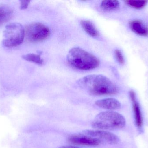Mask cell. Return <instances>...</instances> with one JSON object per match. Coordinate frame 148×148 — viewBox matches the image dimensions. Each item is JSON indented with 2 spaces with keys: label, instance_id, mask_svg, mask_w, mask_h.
I'll use <instances>...</instances> for the list:
<instances>
[{
  "label": "cell",
  "instance_id": "1",
  "mask_svg": "<svg viewBox=\"0 0 148 148\" xmlns=\"http://www.w3.org/2000/svg\"><path fill=\"white\" fill-rule=\"evenodd\" d=\"M80 87L95 96L115 94L118 89L116 86L108 77L102 75H89L78 80Z\"/></svg>",
  "mask_w": 148,
  "mask_h": 148
},
{
  "label": "cell",
  "instance_id": "2",
  "mask_svg": "<svg viewBox=\"0 0 148 148\" xmlns=\"http://www.w3.org/2000/svg\"><path fill=\"white\" fill-rule=\"evenodd\" d=\"M67 59L71 66L81 70L94 69L97 67L100 63L97 57L79 47L71 49Z\"/></svg>",
  "mask_w": 148,
  "mask_h": 148
},
{
  "label": "cell",
  "instance_id": "3",
  "mask_svg": "<svg viewBox=\"0 0 148 148\" xmlns=\"http://www.w3.org/2000/svg\"><path fill=\"white\" fill-rule=\"evenodd\" d=\"M126 120L121 114L113 111L101 112L96 116L92 122L94 128L101 130L121 129L125 127Z\"/></svg>",
  "mask_w": 148,
  "mask_h": 148
},
{
  "label": "cell",
  "instance_id": "4",
  "mask_svg": "<svg viewBox=\"0 0 148 148\" xmlns=\"http://www.w3.org/2000/svg\"><path fill=\"white\" fill-rule=\"evenodd\" d=\"M25 36V29L21 23H11L6 26L3 33L2 43L4 47L12 48L22 43Z\"/></svg>",
  "mask_w": 148,
  "mask_h": 148
},
{
  "label": "cell",
  "instance_id": "5",
  "mask_svg": "<svg viewBox=\"0 0 148 148\" xmlns=\"http://www.w3.org/2000/svg\"><path fill=\"white\" fill-rule=\"evenodd\" d=\"M50 34L49 28L41 23H32L27 25L25 29L26 38L33 42L44 41Z\"/></svg>",
  "mask_w": 148,
  "mask_h": 148
},
{
  "label": "cell",
  "instance_id": "6",
  "mask_svg": "<svg viewBox=\"0 0 148 148\" xmlns=\"http://www.w3.org/2000/svg\"><path fill=\"white\" fill-rule=\"evenodd\" d=\"M85 135L103 140L110 144H116L120 142V139L113 133L104 130H86L83 131Z\"/></svg>",
  "mask_w": 148,
  "mask_h": 148
},
{
  "label": "cell",
  "instance_id": "7",
  "mask_svg": "<svg viewBox=\"0 0 148 148\" xmlns=\"http://www.w3.org/2000/svg\"><path fill=\"white\" fill-rule=\"evenodd\" d=\"M68 141L72 144L82 146H96L101 143L99 139L85 135L71 136L69 137Z\"/></svg>",
  "mask_w": 148,
  "mask_h": 148
},
{
  "label": "cell",
  "instance_id": "8",
  "mask_svg": "<svg viewBox=\"0 0 148 148\" xmlns=\"http://www.w3.org/2000/svg\"><path fill=\"white\" fill-rule=\"evenodd\" d=\"M130 98L132 102V107L136 124L137 127L141 128L143 125V118L140 104L136 99L135 93L133 90L129 93Z\"/></svg>",
  "mask_w": 148,
  "mask_h": 148
},
{
  "label": "cell",
  "instance_id": "9",
  "mask_svg": "<svg viewBox=\"0 0 148 148\" xmlns=\"http://www.w3.org/2000/svg\"><path fill=\"white\" fill-rule=\"evenodd\" d=\"M96 106L101 108L110 110H116L121 107V103L114 98H106L95 102Z\"/></svg>",
  "mask_w": 148,
  "mask_h": 148
},
{
  "label": "cell",
  "instance_id": "10",
  "mask_svg": "<svg viewBox=\"0 0 148 148\" xmlns=\"http://www.w3.org/2000/svg\"><path fill=\"white\" fill-rule=\"evenodd\" d=\"M131 30L138 35L147 36L148 35V27L143 22L134 20L129 23Z\"/></svg>",
  "mask_w": 148,
  "mask_h": 148
},
{
  "label": "cell",
  "instance_id": "11",
  "mask_svg": "<svg viewBox=\"0 0 148 148\" xmlns=\"http://www.w3.org/2000/svg\"><path fill=\"white\" fill-rule=\"evenodd\" d=\"M13 10L7 4L0 5V26L10 20L13 16Z\"/></svg>",
  "mask_w": 148,
  "mask_h": 148
},
{
  "label": "cell",
  "instance_id": "12",
  "mask_svg": "<svg viewBox=\"0 0 148 148\" xmlns=\"http://www.w3.org/2000/svg\"><path fill=\"white\" fill-rule=\"evenodd\" d=\"M81 25L84 31L92 37H97L99 35V32L95 26L90 21L82 20Z\"/></svg>",
  "mask_w": 148,
  "mask_h": 148
},
{
  "label": "cell",
  "instance_id": "13",
  "mask_svg": "<svg viewBox=\"0 0 148 148\" xmlns=\"http://www.w3.org/2000/svg\"><path fill=\"white\" fill-rule=\"evenodd\" d=\"M120 2L114 0H106L101 2V7L104 10H114L117 9L120 7Z\"/></svg>",
  "mask_w": 148,
  "mask_h": 148
},
{
  "label": "cell",
  "instance_id": "14",
  "mask_svg": "<svg viewBox=\"0 0 148 148\" xmlns=\"http://www.w3.org/2000/svg\"><path fill=\"white\" fill-rule=\"evenodd\" d=\"M23 59L27 61L31 62L36 64L41 65L43 63V60L40 55L34 54H28L22 56Z\"/></svg>",
  "mask_w": 148,
  "mask_h": 148
},
{
  "label": "cell",
  "instance_id": "15",
  "mask_svg": "<svg viewBox=\"0 0 148 148\" xmlns=\"http://www.w3.org/2000/svg\"><path fill=\"white\" fill-rule=\"evenodd\" d=\"M126 3L130 7L136 9H142L146 7L148 1H126Z\"/></svg>",
  "mask_w": 148,
  "mask_h": 148
},
{
  "label": "cell",
  "instance_id": "16",
  "mask_svg": "<svg viewBox=\"0 0 148 148\" xmlns=\"http://www.w3.org/2000/svg\"><path fill=\"white\" fill-rule=\"evenodd\" d=\"M115 56L116 60L119 63L123 64L124 63V58L123 54L120 50L116 49L115 51Z\"/></svg>",
  "mask_w": 148,
  "mask_h": 148
},
{
  "label": "cell",
  "instance_id": "17",
  "mask_svg": "<svg viewBox=\"0 0 148 148\" xmlns=\"http://www.w3.org/2000/svg\"><path fill=\"white\" fill-rule=\"evenodd\" d=\"M30 1L28 0H23L20 1V9L21 10L26 9L29 5Z\"/></svg>",
  "mask_w": 148,
  "mask_h": 148
},
{
  "label": "cell",
  "instance_id": "18",
  "mask_svg": "<svg viewBox=\"0 0 148 148\" xmlns=\"http://www.w3.org/2000/svg\"><path fill=\"white\" fill-rule=\"evenodd\" d=\"M59 148H80L77 147H73V146H63Z\"/></svg>",
  "mask_w": 148,
  "mask_h": 148
}]
</instances>
